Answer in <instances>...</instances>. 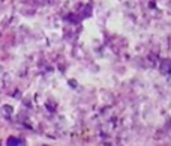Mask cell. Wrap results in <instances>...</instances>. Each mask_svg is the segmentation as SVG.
Returning a JSON list of instances; mask_svg holds the SVG:
<instances>
[{
	"instance_id": "cell-1",
	"label": "cell",
	"mask_w": 171,
	"mask_h": 146,
	"mask_svg": "<svg viewBox=\"0 0 171 146\" xmlns=\"http://www.w3.org/2000/svg\"><path fill=\"white\" fill-rule=\"evenodd\" d=\"M159 69H161L162 74L171 72V60H164V62L161 63V66H159Z\"/></svg>"
},
{
	"instance_id": "cell-2",
	"label": "cell",
	"mask_w": 171,
	"mask_h": 146,
	"mask_svg": "<svg viewBox=\"0 0 171 146\" xmlns=\"http://www.w3.org/2000/svg\"><path fill=\"white\" fill-rule=\"evenodd\" d=\"M20 145V142H18V139H15V137H9L8 140H6V146H18Z\"/></svg>"
},
{
	"instance_id": "cell-3",
	"label": "cell",
	"mask_w": 171,
	"mask_h": 146,
	"mask_svg": "<svg viewBox=\"0 0 171 146\" xmlns=\"http://www.w3.org/2000/svg\"><path fill=\"white\" fill-rule=\"evenodd\" d=\"M5 113H12V107H9V105H5Z\"/></svg>"
},
{
	"instance_id": "cell-4",
	"label": "cell",
	"mask_w": 171,
	"mask_h": 146,
	"mask_svg": "<svg viewBox=\"0 0 171 146\" xmlns=\"http://www.w3.org/2000/svg\"><path fill=\"white\" fill-rule=\"evenodd\" d=\"M69 83H71V86H72V87H75V86H77V84H75V82H74V80H71V82H69Z\"/></svg>"
}]
</instances>
